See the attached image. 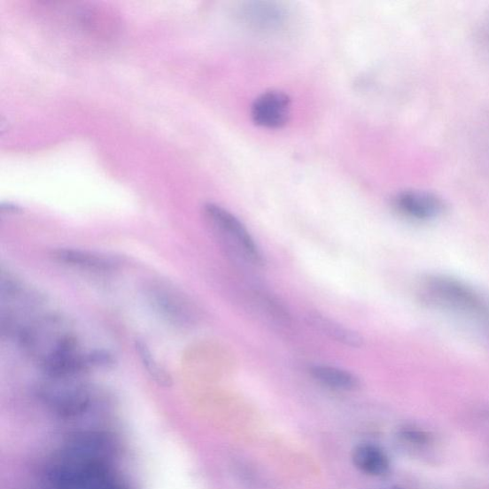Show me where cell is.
Masks as SVG:
<instances>
[{
    "mask_svg": "<svg viewBox=\"0 0 489 489\" xmlns=\"http://www.w3.org/2000/svg\"><path fill=\"white\" fill-rule=\"evenodd\" d=\"M107 442L99 436L73 439L49 472L58 489H128L109 463Z\"/></svg>",
    "mask_w": 489,
    "mask_h": 489,
    "instance_id": "1",
    "label": "cell"
},
{
    "mask_svg": "<svg viewBox=\"0 0 489 489\" xmlns=\"http://www.w3.org/2000/svg\"><path fill=\"white\" fill-rule=\"evenodd\" d=\"M420 296L436 307L476 317L489 324V305L461 281L442 276H427L422 280Z\"/></svg>",
    "mask_w": 489,
    "mask_h": 489,
    "instance_id": "2",
    "label": "cell"
},
{
    "mask_svg": "<svg viewBox=\"0 0 489 489\" xmlns=\"http://www.w3.org/2000/svg\"><path fill=\"white\" fill-rule=\"evenodd\" d=\"M204 212L219 238L231 254H234L237 260L252 266L263 264L262 254L258 244L238 218L215 204H206Z\"/></svg>",
    "mask_w": 489,
    "mask_h": 489,
    "instance_id": "3",
    "label": "cell"
},
{
    "mask_svg": "<svg viewBox=\"0 0 489 489\" xmlns=\"http://www.w3.org/2000/svg\"><path fill=\"white\" fill-rule=\"evenodd\" d=\"M149 296L154 308L166 320L180 327H190L197 322L198 314L191 302L178 290L167 284H153Z\"/></svg>",
    "mask_w": 489,
    "mask_h": 489,
    "instance_id": "4",
    "label": "cell"
},
{
    "mask_svg": "<svg viewBox=\"0 0 489 489\" xmlns=\"http://www.w3.org/2000/svg\"><path fill=\"white\" fill-rule=\"evenodd\" d=\"M291 114L290 97L278 90L267 91L256 97L252 106V118L256 125L279 128L287 124Z\"/></svg>",
    "mask_w": 489,
    "mask_h": 489,
    "instance_id": "5",
    "label": "cell"
},
{
    "mask_svg": "<svg viewBox=\"0 0 489 489\" xmlns=\"http://www.w3.org/2000/svg\"><path fill=\"white\" fill-rule=\"evenodd\" d=\"M394 206L401 215L418 221L433 219L445 209L443 201L435 195L415 190L399 193L394 199Z\"/></svg>",
    "mask_w": 489,
    "mask_h": 489,
    "instance_id": "6",
    "label": "cell"
},
{
    "mask_svg": "<svg viewBox=\"0 0 489 489\" xmlns=\"http://www.w3.org/2000/svg\"><path fill=\"white\" fill-rule=\"evenodd\" d=\"M352 460L357 469L373 476H382L390 468L389 458L381 448L370 444L359 445L353 449Z\"/></svg>",
    "mask_w": 489,
    "mask_h": 489,
    "instance_id": "7",
    "label": "cell"
},
{
    "mask_svg": "<svg viewBox=\"0 0 489 489\" xmlns=\"http://www.w3.org/2000/svg\"><path fill=\"white\" fill-rule=\"evenodd\" d=\"M54 259L71 266L89 270L109 271L116 267V261L107 256L80 250L58 249L53 252Z\"/></svg>",
    "mask_w": 489,
    "mask_h": 489,
    "instance_id": "8",
    "label": "cell"
},
{
    "mask_svg": "<svg viewBox=\"0 0 489 489\" xmlns=\"http://www.w3.org/2000/svg\"><path fill=\"white\" fill-rule=\"evenodd\" d=\"M310 373L316 382L336 390L354 391L361 388V381L357 376L327 365L313 366Z\"/></svg>",
    "mask_w": 489,
    "mask_h": 489,
    "instance_id": "9",
    "label": "cell"
},
{
    "mask_svg": "<svg viewBox=\"0 0 489 489\" xmlns=\"http://www.w3.org/2000/svg\"><path fill=\"white\" fill-rule=\"evenodd\" d=\"M309 319L317 330H320L329 338L351 347H361L362 345V338L357 333L332 320L327 319L326 316L314 313L310 314Z\"/></svg>",
    "mask_w": 489,
    "mask_h": 489,
    "instance_id": "10",
    "label": "cell"
},
{
    "mask_svg": "<svg viewBox=\"0 0 489 489\" xmlns=\"http://www.w3.org/2000/svg\"><path fill=\"white\" fill-rule=\"evenodd\" d=\"M136 350L144 369L153 380L162 386H170L173 384V377L159 364L148 345L144 344L143 341H137Z\"/></svg>",
    "mask_w": 489,
    "mask_h": 489,
    "instance_id": "11",
    "label": "cell"
},
{
    "mask_svg": "<svg viewBox=\"0 0 489 489\" xmlns=\"http://www.w3.org/2000/svg\"><path fill=\"white\" fill-rule=\"evenodd\" d=\"M400 436L405 441L415 446H427L432 443L433 436L417 427H406L400 431Z\"/></svg>",
    "mask_w": 489,
    "mask_h": 489,
    "instance_id": "12",
    "label": "cell"
},
{
    "mask_svg": "<svg viewBox=\"0 0 489 489\" xmlns=\"http://www.w3.org/2000/svg\"><path fill=\"white\" fill-rule=\"evenodd\" d=\"M477 41L482 49V52L489 58V12L479 23L477 30Z\"/></svg>",
    "mask_w": 489,
    "mask_h": 489,
    "instance_id": "13",
    "label": "cell"
},
{
    "mask_svg": "<svg viewBox=\"0 0 489 489\" xmlns=\"http://www.w3.org/2000/svg\"><path fill=\"white\" fill-rule=\"evenodd\" d=\"M388 489H402V488H400L399 486H395V487H391V488H388Z\"/></svg>",
    "mask_w": 489,
    "mask_h": 489,
    "instance_id": "14",
    "label": "cell"
},
{
    "mask_svg": "<svg viewBox=\"0 0 489 489\" xmlns=\"http://www.w3.org/2000/svg\"><path fill=\"white\" fill-rule=\"evenodd\" d=\"M487 418L489 419V411L485 412Z\"/></svg>",
    "mask_w": 489,
    "mask_h": 489,
    "instance_id": "15",
    "label": "cell"
}]
</instances>
